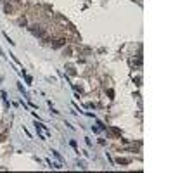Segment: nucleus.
<instances>
[{
  "label": "nucleus",
  "instance_id": "nucleus-1",
  "mask_svg": "<svg viewBox=\"0 0 173 173\" xmlns=\"http://www.w3.org/2000/svg\"><path fill=\"white\" fill-rule=\"evenodd\" d=\"M29 29H31V33L36 35V36H43V35H45V33H43V29H42L40 26H31Z\"/></svg>",
  "mask_w": 173,
  "mask_h": 173
},
{
  "label": "nucleus",
  "instance_id": "nucleus-2",
  "mask_svg": "<svg viewBox=\"0 0 173 173\" xmlns=\"http://www.w3.org/2000/svg\"><path fill=\"white\" fill-rule=\"evenodd\" d=\"M61 45H66V40H64V38H61V40H56V43H54V49H57V47H61Z\"/></svg>",
  "mask_w": 173,
  "mask_h": 173
}]
</instances>
